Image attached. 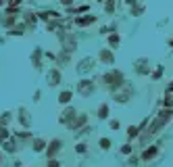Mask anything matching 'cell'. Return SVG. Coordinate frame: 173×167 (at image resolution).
Instances as JSON below:
<instances>
[{
  "mask_svg": "<svg viewBox=\"0 0 173 167\" xmlns=\"http://www.w3.org/2000/svg\"><path fill=\"white\" fill-rule=\"evenodd\" d=\"M34 148H35V153H40V150L44 148V140H35V142H34Z\"/></svg>",
  "mask_w": 173,
  "mask_h": 167,
  "instance_id": "cell-3",
  "label": "cell"
},
{
  "mask_svg": "<svg viewBox=\"0 0 173 167\" xmlns=\"http://www.w3.org/2000/svg\"><path fill=\"white\" fill-rule=\"evenodd\" d=\"M6 140H9V132H6V128L0 125V142H6Z\"/></svg>",
  "mask_w": 173,
  "mask_h": 167,
  "instance_id": "cell-2",
  "label": "cell"
},
{
  "mask_svg": "<svg viewBox=\"0 0 173 167\" xmlns=\"http://www.w3.org/2000/svg\"><path fill=\"white\" fill-rule=\"evenodd\" d=\"M58 100L65 105V102H69L71 100V92H61V96H58Z\"/></svg>",
  "mask_w": 173,
  "mask_h": 167,
  "instance_id": "cell-1",
  "label": "cell"
},
{
  "mask_svg": "<svg viewBox=\"0 0 173 167\" xmlns=\"http://www.w3.org/2000/svg\"><path fill=\"white\" fill-rule=\"evenodd\" d=\"M48 167H58V163H57V161H50V163H48Z\"/></svg>",
  "mask_w": 173,
  "mask_h": 167,
  "instance_id": "cell-5",
  "label": "cell"
},
{
  "mask_svg": "<svg viewBox=\"0 0 173 167\" xmlns=\"http://www.w3.org/2000/svg\"><path fill=\"white\" fill-rule=\"evenodd\" d=\"M77 153H86V144H77Z\"/></svg>",
  "mask_w": 173,
  "mask_h": 167,
  "instance_id": "cell-4",
  "label": "cell"
}]
</instances>
